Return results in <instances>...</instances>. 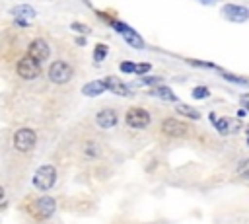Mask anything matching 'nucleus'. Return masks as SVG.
Here are the masks:
<instances>
[{"label":"nucleus","instance_id":"473e14b6","mask_svg":"<svg viewBox=\"0 0 249 224\" xmlns=\"http://www.w3.org/2000/svg\"><path fill=\"white\" fill-rule=\"evenodd\" d=\"M247 134H249V129H247Z\"/></svg>","mask_w":249,"mask_h":224},{"label":"nucleus","instance_id":"f03ea898","mask_svg":"<svg viewBox=\"0 0 249 224\" xmlns=\"http://www.w3.org/2000/svg\"><path fill=\"white\" fill-rule=\"evenodd\" d=\"M16 72H18V76L23 78V80H35V78L41 74V64H39L35 58H31L29 55H25V56H21V58L18 60Z\"/></svg>","mask_w":249,"mask_h":224},{"label":"nucleus","instance_id":"39448f33","mask_svg":"<svg viewBox=\"0 0 249 224\" xmlns=\"http://www.w3.org/2000/svg\"><path fill=\"white\" fill-rule=\"evenodd\" d=\"M49 78L54 82V84H66L70 78H72V66L64 60H54L51 62L49 66Z\"/></svg>","mask_w":249,"mask_h":224},{"label":"nucleus","instance_id":"a878e982","mask_svg":"<svg viewBox=\"0 0 249 224\" xmlns=\"http://www.w3.org/2000/svg\"><path fill=\"white\" fill-rule=\"evenodd\" d=\"M70 27H72L74 31H78V33H89V31H91V29H89L86 23H78V21H74Z\"/></svg>","mask_w":249,"mask_h":224},{"label":"nucleus","instance_id":"393cba45","mask_svg":"<svg viewBox=\"0 0 249 224\" xmlns=\"http://www.w3.org/2000/svg\"><path fill=\"white\" fill-rule=\"evenodd\" d=\"M152 70V64L150 62H140V64H136V74L138 76H144L146 72H150Z\"/></svg>","mask_w":249,"mask_h":224},{"label":"nucleus","instance_id":"9b49d317","mask_svg":"<svg viewBox=\"0 0 249 224\" xmlns=\"http://www.w3.org/2000/svg\"><path fill=\"white\" fill-rule=\"evenodd\" d=\"M103 82H105V86H107V90L109 92H113V93H117V95H132V90H130V86H126V84H123L117 76H107V78H103Z\"/></svg>","mask_w":249,"mask_h":224},{"label":"nucleus","instance_id":"2f4dec72","mask_svg":"<svg viewBox=\"0 0 249 224\" xmlns=\"http://www.w3.org/2000/svg\"><path fill=\"white\" fill-rule=\"evenodd\" d=\"M247 144H249V136H247Z\"/></svg>","mask_w":249,"mask_h":224},{"label":"nucleus","instance_id":"1a4fd4ad","mask_svg":"<svg viewBox=\"0 0 249 224\" xmlns=\"http://www.w3.org/2000/svg\"><path fill=\"white\" fill-rule=\"evenodd\" d=\"M27 55H29L31 58H35L37 62H43V60L49 58L51 47H49V43H47L45 39H33V41L29 43V47H27Z\"/></svg>","mask_w":249,"mask_h":224},{"label":"nucleus","instance_id":"9d476101","mask_svg":"<svg viewBox=\"0 0 249 224\" xmlns=\"http://www.w3.org/2000/svg\"><path fill=\"white\" fill-rule=\"evenodd\" d=\"M161 132L167 134V136H173V138H181V136L189 134V129H187L185 123H181L177 119H165L161 123Z\"/></svg>","mask_w":249,"mask_h":224},{"label":"nucleus","instance_id":"4be33fe9","mask_svg":"<svg viewBox=\"0 0 249 224\" xmlns=\"http://www.w3.org/2000/svg\"><path fill=\"white\" fill-rule=\"evenodd\" d=\"M119 68H121V72H124V74H136V64L130 62V60H123V62L119 64Z\"/></svg>","mask_w":249,"mask_h":224},{"label":"nucleus","instance_id":"5701e85b","mask_svg":"<svg viewBox=\"0 0 249 224\" xmlns=\"http://www.w3.org/2000/svg\"><path fill=\"white\" fill-rule=\"evenodd\" d=\"M237 175H241L243 179H247V181H249V160L239 162V166H237Z\"/></svg>","mask_w":249,"mask_h":224},{"label":"nucleus","instance_id":"0eeeda50","mask_svg":"<svg viewBox=\"0 0 249 224\" xmlns=\"http://www.w3.org/2000/svg\"><path fill=\"white\" fill-rule=\"evenodd\" d=\"M150 119H152L150 113L146 109H142V107H130L126 111V115H124L126 125L132 127V129H144V127H148L150 125Z\"/></svg>","mask_w":249,"mask_h":224},{"label":"nucleus","instance_id":"423d86ee","mask_svg":"<svg viewBox=\"0 0 249 224\" xmlns=\"http://www.w3.org/2000/svg\"><path fill=\"white\" fill-rule=\"evenodd\" d=\"M220 12L228 21H233V23H245L249 19V8L241 4H224Z\"/></svg>","mask_w":249,"mask_h":224},{"label":"nucleus","instance_id":"c756f323","mask_svg":"<svg viewBox=\"0 0 249 224\" xmlns=\"http://www.w3.org/2000/svg\"><path fill=\"white\" fill-rule=\"evenodd\" d=\"M76 45L84 47V45H86V37H76Z\"/></svg>","mask_w":249,"mask_h":224},{"label":"nucleus","instance_id":"f3484780","mask_svg":"<svg viewBox=\"0 0 249 224\" xmlns=\"http://www.w3.org/2000/svg\"><path fill=\"white\" fill-rule=\"evenodd\" d=\"M214 129H216L222 136H226V134L230 132V119H228V117H220V119H216Z\"/></svg>","mask_w":249,"mask_h":224},{"label":"nucleus","instance_id":"f8f14e48","mask_svg":"<svg viewBox=\"0 0 249 224\" xmlns=\"http://www.w3.org/2000/svg\"><path fill=\"white\" fill-rule=\"evenodd\" d=\"M117 121H119V117H117V113L113 111V109H101L97 115H95V123L101 127V129H111V127H115L117 125Z\"/></svg>","mask_w":249,"mask_h":224},{"label":"nucleus","instance_id":"6e6552de","mask_svg":"<svg viewBox=\"0 0 249 224\" xmlns=\"http://www.w3.org/2000/svg\"><path fill=\"white\" fill-rule=\"evenodd\" d=\"M37 142V134L31 129H19L14 134V146L19 152H29Z\"/></svg>","mask_w":249,"mask_h":224},{"label":"nucleus","instance_id":"b1692460","mask_svg":"<svg viewBox=\"0 0 249 224\" xmlns=\"http://www.w3.org/2000/svg\"><path fill=\"white\" fill-rule=\"evenodd\" d=\"M187 62H189V64H193V66H200V68H216V64L206 62V60H193V58H189Z\"/></svg>","mask_w":249,"mask_h":224},{"label":"nucleus","instance_id":"4468645a","mask_svg":"<svg viewBox=\"0 0 249 224\" xmlns=\"http://www.w3.org/2000/svg\"><path fill=\"white\" fill-rule=\"evenodd\" d=\"M150 95H156V97H161V99H165V101H175V103H179V97L173 93V90L169 88V86H156L154 90H150Z\"/></svg>","mask_w":249,"mask_h":224},{"label":"nucleus","instance_id":"aec40b11","mask_svg":"<svg viewBox=\"0 0 249 224\" xmlns=\"http://www.w3.org/2000/svg\"><path fill=\"white\" fill-rule=\"evenodd\" d=\"M161 82H163L161 76H142L140 78V84H144V86H161Z\"/></svg>","mask_w":249,"mask_h":224},{"label":"nucleus","instance_id":"20e7f679","mask_svg":"<svg viewBox=\"0 0 249 224\" xmlns=\"http://www.w3.org/2000/svg\"><path fill=\"white\" fill-rule=\"evenodd\" d=\"M109 23H111V27H113L115 31H119V33L124 37V41H126L130 47H134V49H144L142 37H140L130 25H126V23H123V21H115V19H109Z\"/></svg>","mask_w":249,"mask_h":224},{"label":"nucleus","instance_id":"dca6fc26","mask_svg":"<svg viewBox=\"0 0 249 224\" xmlns=\"http://www.w3.org/2000/svg\"><path fill=\"white\" fill-rule=\"evenodd\" d=\"M175 109H177V113H179V115H183V117H189V119H193V121H198V119H200V113H198L195 107H191V105H183V103H177V105H175Z\"/></svg>","mask_w":249,"mask_h":224},{"label":"nucleus","instance_id":"2eb2a0df","mask_svg":"<svg viewBox=\"0 0 249 224\" xmlns=\"http://www.w3.org/2000/svg\"><path fill=\"white\" fill-rule=\"evenodd\" d=\"M10 12H12L16 18H23V19H25V18H35V14H37V12H35V10H33L29 4H19V6H14Z\"/></svg>","mask_w":249,"mask_h":224},{"label":"nucleus","instance_id":"f257e3e1","mask_svg":"<svg viewBox=\"0 0 249 224\" xmlns=\"http://www.w3.org/2000/svg\"><path fill=\"white\" fill-rule=\"evenodd\" d=\"M54 181H56V169H54V166L45 164V166L37 168V171H35V175H33V187H35V189H39V191H49V189L54 185Z\"/></svg>","mask_w":249,"mask_h":224},{"label":"nucleus","instance_id":"c85d7f7f","mask_svg":"<svg viewBox=\"0 0 249 224\" xmlns=\"http://www.w3.org/2000/svg\"><path fill=\"white\" fill-rule=\"evenodd\" d=\"M16 25H19V27H27V19H23V18H16Z\"/></svg>","mask_w":249,"mask_h":224},{"label":"nucleus","instance_id":"a211bd4d","mask_svg":"<svg viewBox=\"0 0 249 224\" xmlns=\"http://www.w3.org/2000/svg\"><path fill=\"white\" fill-rule=\"evenodd\" d=\"M107 53H109V47H107V45H103V43L95 45V49H93V60H95V62H101V60L107 56Z\"/></svg>","mask_w":249,"mask_h":224},{"label":"nucleus","instance_id":"6ab92c4d","mask_svg":"<svg viewBox=\"0 0 249 224\" xmlns=\"http://www.w3.org/2000/svg\"><path fill=\"white\" fill-rule=\"evenodd\" d=\"M191 95H193V99H206L210 95V90L206 86H196V88H193Z\"/></svg>","mask_w":249,"mask_h":224},{"label":"nucleus","instance_id":"7ed1b4c3","mask_svg":"<svg viewBox=\"0 0 249 224\" xmlns=\"http://www.w3.org/2000/svg\"><path fill=\"white\" fill-rule=\"evenodd\" d=\"M54 208H56L54 199L47 195V197H39V199L31 205V214H33L35 218H39V220H47V218H51V216L54 214Z\"/></svg>","mask_w":249,"mask_h":224},{"label":"nucleus","instance_id":"412c9836","mask_svg":"<svg viewBox=\"0 0 249 224\" xmlns=\"http://www.w3.org/2000/svg\"><path fill=\"white\" fill-rule=\"evenodd\" d=\"M222 78H226L228 82H233V84H249L247 78H241V76H235V74H230V72H220Z\"/></svg>","mask_w":249,"mask_h":224},{"label":"nucleus","instance_id":"cd10ccee","mask_svg":"<svg viewBox=\"0 0 249 224\" xmlns=\"http://www.w3.org/2000/svg\"><path fill=\"white\" fill-rule=\"evenodd\" d=\"M239 101H241V103L247 107V111H249V93H241V95H239Z\"/></svg>","mask_w":249,"mask_h":224},{"label":"nucleus","instance_id":"7c9ffc66","mask_svg":"<svg viewBox=\"0 0 249 224\" xmlns=\"http://www.w3.org/2000/svg\"><path fill=\"white\" fill-rule=\"evenodd\" d=\"M196 2H200V4H204V6H212V4H216V0H196Z\"/></svg>","mask_w":249,"mask_h":224},{"label":"nucleus","instance_id":"ddd939ff","mask_svg":"<svg viewBox=\"0 0 249 224\" xmlns=\"http://www.w3.org/2000/svg\"><path fill=\"white\" fill-rule=\"evenodd\" d=\"M105 90H107V86H105L103 80H93V82H88V84L82 88V93L88 95V97H95V95L103 93Z\"/></svg>","mask_w":249,"mask_h":224},{"label":"nucleus","instance_id":"bb28decb","mask_svg":"<svg viewBox=\"0 0 249 224\" xmlns=\"http://www.w3.org/2000/svg\"><path fill=\"white\" fill-rule=\"evenodd\" d=\"M86 154H88V156H99V146L88 142V144H86Z\"/></svg>","mask_w":249,"mask_h":224}]
</instances>
